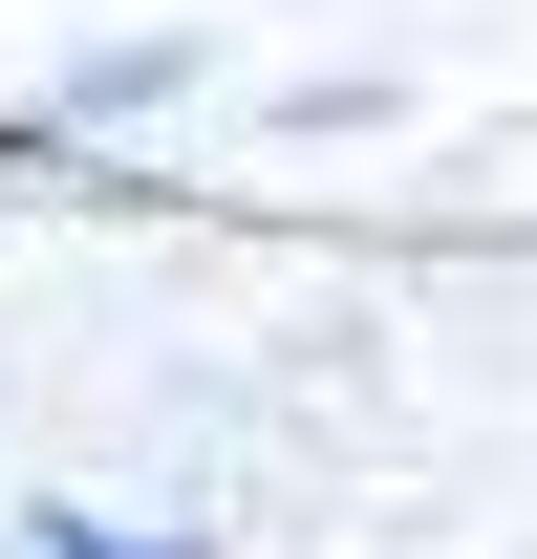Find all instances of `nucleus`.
Wrapping results in <instances>:
<instances>
[{
  "mask_svg": "<svg viewBox=\"0 0 537 559\" xmlns=\"http://www.w3.org/2000/svg\"><path fill=\"white\" fill-rule=\"evenodd\" d=\"M172 108H194V22H130V44L44 66V108H22V130H44V151H108V130H172Z\"/></svg>",
  "mask_w": 537,
  "mask_h": 559,
  "instance_id": "nucleus-1",
  "label": "nucleus"
},
{
  "mask_svg": "<svg viewBox=\"0 0 537 559\" xmlns=\"http://www.w3.org/2000/svg\"><path fill=\"white\" fill-rule=\"evenodd\" d=\"M44 559H194L172 516H44Z\"/></svg>",
  "mask_w": 537,
  "mask_h": 559,
  "instance_id": "nucleus-2",
  "label": "nucleus"
}]
</instances>
